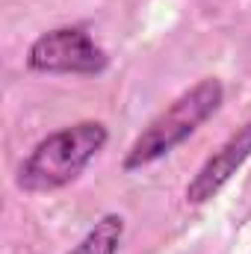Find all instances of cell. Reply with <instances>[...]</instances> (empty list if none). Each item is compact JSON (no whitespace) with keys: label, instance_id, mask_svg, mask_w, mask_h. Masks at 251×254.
I'll list each match as a JSON object with an SVG mask.
<instances>
[{"label":"cell","instance_id":"5","mask_svg":"<svg viewBox=\"0 0 251 254\" xmlns=\"http://www.w3.org/2000/svg\"><path fill=\"white\" fill-rule=\"evenodd\" d=\"M122 237H125V219L119 213H107L68 254H116L122 246Z\"/></svg>","mask_w":251,"mask_h":254},{"label":"cell","instance_id":"3","mask_svg":"<svg viewBox=\"0 0 251 254\" xmlns=\"http://www.w3.org/2000/svg\"><path fill=\"white\" fill-rule=\"evenodd\" d=\"M27 65L42 74H101L107 54L83 27H57L30 45Z\"/></svg>","mask_w":251,"mask_h":254},{"label":"cell","instance_id":"1","mask_svg":"<svg viewBox=\"0 0 251 254\" xmlns=\"http://www.w3.org/2000/svg\"><path fill=\"white\" fill-rule=\"evenodd\" d=\"M107 127L101 122H77L45 136L33 154L18 169V190L24 192H54L68 187L83 175V169L107 145Z\"/></svg>","mask_w":251,"mask_h":254},{"label":"cell","instance_id":"2","mask_svg":"<svg viewBox=\"0 0 251 254\" xmlns=\"http://www.w3.org/2000/svg\"><path fill=\"white\" fill-rule=\"evenodd\" d=\"M222 98H225V89L216 77H207V80L195 83L189 92L175 98L133 139V145H130V151L125 157V172H136V169L151 166L160 157L172 154L181 142H187L189 136L222 107Z\"/></svg>","mask_w":251,"mask_h":254},{"label":"cell","instance_id":"4","mask_svg":"<svg viewBox=\"0 0 251 254\" xmlns=\"http://www.w3.org/2000/svg\"><path fill=\"white\" fill-rule=\"evenodd\" d=\"M249 157H251V119L240 127L234 136H228V139L207 157V163L195 172V178L189 181V187H187V201L189 204H204V201H210L216 192L237 175V169H240Z\"/></svg>","mask_w":251,"mask_h":254}]
</instances>
